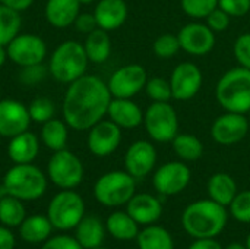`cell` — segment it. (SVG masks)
<instances>
[{
  "label": "cell",
  "instance_id": "7c38bea8",
  "mask_svg": "<svg viewBox=\"0 0 250 249\" xmlns=\"http://www.w3.org/2000/svg\"><path fill=\"white\" fill-rule=\"evenodd\" d=\"M249 119L243 113L224 112L211 125V138L223 147L242 142L249 134Z\"/></svg>",
  "mask_w": 250,
  "mask_h": 249
},
{
  "label": "cell",
  "instance_id": "ffe728a7",
  "mask_svg": "<svg viewBox=\"0 0 250 249\" xmlns=\"http://www.w3.org/2000/svg\"><path fill=\"white\" fill-rule=\"evenodd\" d=\"M144 110L133 98H111L107 116L120 129H135L144 123Z\"/></svg>",
  "mask_w": 250,
  "mask_h": 249
},
{
  "label": "cell",
  "instance_id": "f1b7e54d",
  "mask_svg": "<svg viewBox=\"0 0 250 249\" xmlns=\"http://www.w3.org/2000/svg\"><path fill=\"white\" fill-rule=\"evenodd\" d=\"M136 244L139 249H174V239L171 233L157 223L145 226L139 230Z\"/></svg>",
  "mask_w": 250,
  "mask_h": 249
},
{
  "label": "cell",
  "instance_id": "9a60e30c",
  "mask_svg": "<svg viewBox=\"0 0 250 249\" xmlns=\"http://www.w3.org/2000/svg\"><path fill=\"white\" fill-rule=\"evenodd\" d=\"M180 48L190 56H207L217 44L215 32L202 22H189L177 32Z\"/></svg>",
  "mask_w": 250,
  "mask_h": 249
},
{
  "label": "cell",
  "instance_id": "b9f144b4",
  "mask_svg": "<svg viewBox=\"0 0 250 249\" xmlns=\"http://www.w3.org/2000/svg\"><path fill=\"white\" fill-rule=\"evenodd\" d=\"M205 23L217 34V32H223L230 26V21L231 16H229L223 9L217 7L215 10H212L207 18H205Z\"/></svg>",
  "mask_w": 250,
  "mask_h": 249
},
{
  "label": "cell",
  "instance_id": "1f68e13d",
  "mask_svg": "<svg viewBox=\"0 0 250 249\" xmlns=\"http://www.w3.org/2000/svg\"><path fill=\"white\" fill-rule=\"evenodd\" d=\"M26 217L23 201L4 195L0 198V223L6 227H19Z\"/></svg>",
  "mask_w": 250,
  "mask_h": 249
},
{
  "label": "cell",
  "instance_id": "30bf717a",
  "mask_svg": "<svg viewBox=\"0 0 250 249\" xmlns=\"http://www.w3.org/2000/svg\"><path fill=\"white\" fill-rule=\"evenodd\" d=\"M190 181L192 172L182 160L164 163L152 175V186L163 197L179 195L189 186Z\"/></svg>",
  "mask_w": 250,
  "mask_h": 249
},
{
  "label": "cell",
  "instance_id": "603a6c76",
  "mask_svg": "<svg viewBox=\"0 0 250 249\" xmlns=\"http://www.w3.org/2000/svg\"><path fill=\"white\" fill-rule=\"evenodd\" d=\"M81 3L78 0H47L45 19L54 28H67L73 25L75 19L81 13Z\"/></svg>",
  "mask_w": 250,
  "mask_h": 249
},
{
  "label": "cell",
  "instance_id": "4dcf8cb0",
  "mask_svg": "<svg viewBox=\"0 0 250 249\" xmlns=\"http://www.w3.org/2000/svg\"><path fill=\"white\" fill-rule=\"evenodd\" d=\"M69 139V126L64 120L51 119L42 123L41 142L51 151H60L66 148Z\"/></svg>",
  "mask_w": 250,
  "mask_h": 249
},
{
  "label": "cell",
  "instance_id": "3957f363",
  "mask_svg": "<svg viewBox=\"0 0 250 249\" xmlns=\"http://www.w3.org/2000/svg\"><path fill=\"white\" fill-rule=\"evenodd\" d=\"M215 98L224 112L248 114L250 112V69L236 66L217 82Z\"/></svg>",
  "mask_w": 250,
  "mask_h": 249
},
{
  "label": "cell",
  "instance_id": "484cf974",
  "mask_svg": "<svg viewBox=\"0 0 250 249\" xmlns=\"http://www.w3.org/2000/svg\"><path fill=\"white\" fill-rule=\"evenodd\" d=\"M207 189H208V195L212 201H215L227 208L239 192L234 178L226 172L214 173L208 181Z\"/></svg>",
  "mask_w": 250,
  "mask_h": 249
},
{
  "label": "cell",
  "instance_id": "8d00e7d4",
  "mask_svg": "<svg viewBox=\"0 0 250 249\" xmlns=\"http://www.w3.org/2000/svg\"><path fill=\"white\" fill-rule=\"evenodd\" d=\"M182 10L192 19H205L218 7V0H180Z\"/></svg>",
  "mask_w": 250,
  "mask_h": 249
},
{
  "label": "cell",
  "instance_id": "2e32d148",
  "mask_svg": "<svg viewBox=\"0 0 250 249\" xmlns=\"http://www.w3.org/2000/svg\"><path fill=\"white\" fill-rule=\"evenodd\" d=\"M158 160L157 148L152 142L138 139L129 145L125 154V170L135 179H142L155 170Z\"/></svg>",
  "mask_w": 250,
  "mask_h": 249
},
{
  "label": "cell",
  "instance_id": "7dc6e473",
  "mask_svg": "<svg viewBox=\"0 0 250 249\" xmlns=\"http://www.w3.org/2000/svg\"><path fill=\"white\" fill-rule=\"evenodd\" d=\"M34 0H0V4H4L10 9H15L18 12H23L32 6Z\"/></svg>",
  "mask_w": 250,
  "mask_h": 249
},
{
  "label": "cell",
  "instance_id": "f6af8a7d",
  "mask_svg": "<svg viewBox=\"0 0 250 249\" xmlns=\"http://www.w3.org/2000/svg\"><path fill=\"white\" fill-rule=\"evenodd\" d=\"M188 249H223V247L217 241V238H205V239H195Z\"/></svg>",
  "mask_w": 250,
  "mask_h": 249
},
{
  "label": "cell",
  "instance_id": "f5cc1de1",
  "mask_svg": "<svg viewBox=\"0 0 250 249\" xmlns=\"http://www.w3.org/2000/svg\"><path fill=\"white\" fill-rule=\"evenodd\" d=\"M89 249H108V248H105V247L100 245V247H95V248H89Z\"/></svg>",
  "mask_w": 250,
  "mask_h": 249
},
{
  "label": "cell",
  "instance_id": "8992f818",
  "mask_svg": "<svg viewBox=\"0 0 250 249\" xmlns=\"http://www.w3.org/2000/svg\"><path fill=\"white\" fill-rule=\"evenodd\" d=\"M136 194V179L126 170H113L100 176L94 185V197L104 207H122Z\"/></svg>",
  "mask_w": 250,
  "mask_h": 249
},
{
  "label": "cell",
  "instance_id": "f35d334b",
  "mask_svg": "<svg viewBox=\"0 0 250 249\" xmlns=\"http://www.w3.org/2000/svg\"><path fill=\"white\" fill-rule=\"evenodd\" d=\"M233 54L237 65L250 69V32L240 34L233 44Z\"/></svg>",
  "mask_w": 250,
  "mask_h": 249
},
{
  "label": "cell",
  "instance_id": "c3c4849f",
  "mask_svg": "<svg viewBox=\"0 0 250 249\" xmlns=\"http://www.w3.org/2000/svg\"><path fill=\"white\" fill-rule=\"evenodd\" d=\"M7 59H9V56H7V48H6V45H1V44H0V68L6 63Z\"/></svg>",
  "mask_w": 250,
  "mask_h": 249
},
{
  "label": "cell",
  "instance_id": "d6986e66",
  "mask_svg": "<svg viewBox=\"0 0 250 249\" xmlns=\"http://www.w3.org/2000/svg\"><path fill=\"white\" fill-rule=\"evenodd\" d=\"M126 211L139 226L155 225L163 216V204L152 194H135L126 204Z\"/></svg>",
  "mask_w": 250,
  "mask_h": 249
},
{
  "label": "cell",
  "instance_id": "f907efd6",
  "mask_svg": "<svg viewBox=\"0 0 250 249\" xmlns=\"http://www.w3.org/2000/svg\"><path fill=\"white\" fill-rule=\"evenodd\" d=\"M78 1L81 3V6H82V4H85V6H88V4H92V3H94L95 0H78Z\"/></svg>",
  "mask_w": 250,
  "mask_h": 249
},
{
  "label": "cell",
  "instance_id": "8fae6325",
  "mask_svg": "<svg viewBox=\"0 0 250 249\" xmlns=\"http://www.w3.org/2000/svg\"><path fill=\"white\" fill-rule=\"evenodd\" d=\"M146 82V69L139 63H129L116 69L107 85L113 98H133L145 90Z\"/></svg>",
  "mask_w": 250,
  "mask_h": 249
},
{
  "label": "cell",
  "instance_id": "ab89813d",
  "mask_svg": "<svg viewBox=\"0 0 250 249\" xmlns=\"http://www.w3.org/2000/svg\"><path fill=\"white\" fill-rule=\"evenodd\" d=\"M47 73H48V68H45L42 63H37V65L21 68L18 78L25 85H37L45 78Z\"/></svg>",
  "mask_w": 250,
  "mask_h": 249
},
{
  "label": "cell",
  "instance_id": "4316f807",
  "mask_svg": "<svg viewBox=\"0 0 250 249\" xmlns=\"http://www.w3.org/2000/svg\"><path fill=\"white\" fill-rule=\"evenodd\" d=\"M107 232L117 241H133L139 233V225L127 211H114L105 220Z\"/></svg>",
  "mask_w": 250,
  "mask_h": 249
},
{
  "label": "cell",
  "instance_id": "7bdbcfd3",
  "mask_svg": "<svg viewBox=\"0 0 250 249\" xmlns=\"http://www.w3.org/2000/svg\"><path fill=\"white\" fill-rule=\"evenodd\" d=\"M41 249H83L81 247V244L76 241L75 236H69V235H57L53 238H48Z\"/></svg>",
  "mask_w": 250,
  "mask_h": 249
},
{
  "label": "cell",
  "instance_id": "e575fe53",
  "mask_svg": "<svg viewBox=\"0 0 250 249\" xmlns=\"http://www.w3.org/2000/svg\"><path fill=\"white\" fill-rule=\"evenodd\" d=\"M28 110H29L31 120L35 122V123H41V125L51 120V119H54V114H56V106L47 97L34 98L29 103Z\"/></svg>",
  "mask_w": 250,
  "mask_h": 249
},
{
  "label": "cell",
  "instance_id": "7a4b0ae2",
  "mask_svg": "<svg viewBox=\"0 0 250 249\" xmlns=\"http://www.w3.org/2000/svg\"><path fill=\"white\" fill-rule=\"evenodd\" d=\"M229 222L227 207L208 200L190 203L182 214V226L193 239L217 238L223 233Z\"/></svg>",
  "mask_w": 250,
  "mask_h": 249
},
{
  "label": "cell",
  "instance_id": "44dd1931",
  "mask_svg": "<svg viewBox=\"0 0 250 249\" xmlns=\"http://www.w3.org/2000/svg\"><path fill=\"white\" fill-rule=\"evenodd\" d=\"M127 13L129 9L125 0H100L94 9L98 28L108 32L119 29L126 22Z\"/></svg>",
  "mask_w": 250,
  "mask_h": 249
},
{
  "label": "cell",
  "instance_id": "52a82bcc",
  "mask_svg": "<svg viewBox=\"0 0 250 249\" xmlns=\"http://www.w3.org/2000/svg\"><path fill=\"white\" fill-rule=\"evenodd\" d=\"M47 217L54 229L62 232L72 230L85 217V201L73 189H62L51 198Z\"/></svg>",
  "mask_w": 250,
  "mask_h": 249
},
{
  "label": "cell",
  "instance_id": "f546056e",
  "mask_svg": "<svg viewBox=\"0 0 250 249\" xmlns=\"http://www.w3.org/2000/svg\"><path fill=\"white\" fill-rule=\"evenodd\" d=\"M171 147L174 154L179 157V160L185 163L198 161L204 156V144L202 141L192 134H177L176 138L171 141Z\"/></svg>",
  "mask_w": 250,
  "mask_h": 249
},
{
  "label": "cell",
  "instance_id": "ee69618b",
  "mask_svg": "<svg viewBox=\"0 0 250 249\" xmlns=\"http://www.w3.org/2000/svg\"><path fill=\"white\" fill-rule=\"evenodd\" d=\"M73 25H75V29L78 32H82V34H86V35L98 28L94 13H79L78 18L75 19Z\"/></svg>",
  "mask_w": 250,
  "mask_h": 249
},
{
  "label": "cell",
  "instance_id": "6da1fadb",
  "mask_svg": "<svg viewBox=\"0 0 250 249\" xmlns=\"http://www.w3.org/2000/svg\"><path fill=\"white\" fill-rule=\"evenodd\" d=\"M111 98L107 82L85 73L69 84L62 106L63 119L75 131H89L107 116Z\"/></svg>",
  "mask_w": 250,
  "mask_h": 249
},
{
  "label": "cell",
  "instance_id": "4fadbf2b",
  "mask_svg": "<svg viewBox=\"0 0 250 249\" xmlns=\"http://www.w3.org/2000/svg\"><path fill=\"white\" fill-rule=\"evenodd\" d=\"M6 48L9 59L21 68L42 63L47 56V44L37 34H18Z\"/></svg>",
  "mask_w": 250,
  "mask_h": 249
},
{
  "label": "cell",
  "instance_id": "d590c367",
  "mask_svg": "<svg viewBox=\"0 0 250 249\" xmlns=\"http://www.w3.org/2000/svg\"><path fill=\"white\" fill-rule=\"evenodd\" d=\"M145 92L152 101H157V103H166V101L173 100L170 81L163 76L148 78V82L145 85Z\"/></svg>",
  "mask_w": 250,
  "mask_h": 249
},
{
  "label": "cell",
  "instance_id": "5b68a950",
  "mask_svg": "<svg viewBox=\"0 0 250 249\" xmlns=\"http://www.w3.org/2000/svg\"><path fill=\"white\" fill-rule=\"evenodd\" d=\"M1 185L7 195L21 201H35L45 194L47 178L44 172L32 163L15 164L6 172Z\"/></svg>",
  "mask_w": 250,
  "mask_h": 249
},
{
  "label": "cell",
  "instance_id": "d6a6232c",
  "mask_svg": "<svg viewBox=\"0 0 250 249\" xmlns=\"http://www.w3.org/2000/svg\"><path fill=\"white\" fill-rule=\"evenodd\" d=\"M21 12L0 4V44L7 45L18 34H21Z\"/></svg>",
  "mask_w": 250,
  "mask_h": 249
},
{
  "label": "cell",
  "instance_id": "11a10c76",
  "mask_svg": "<svg viewBox=\"0 0 250 249\" xmlns=\"http://www.w3.org/2000/svg\"><path fill=\"white\" fill-rule=\"evenodd\" d=\"M249 21H250V19H249Z\"/></svg>",
  "mask_w": 250,
  "mask_h": 249
},
{
  "label": "cell",
  "instance_id": "d4e9b609",
  "mask_svg": "<svg viewBox=\"0 0 250 249\" xmlns=\"http://www.w3.org/2000/svg\"><path fill=\"white\" fill-rule=\"evenodd\" d=\"M105 225L97 216H85L75 227V238L83 249L103 245L105 238Z\"/></svg>",
  "mask_w": 250,
  "mask_h": 249
},
{
  "label": "cell",
  "instance_id": "5bb4252c",
  "mask_svg": "<svg viewBox=\"0 0 250 249\" xmlns=\"http://www.w3.org/2000/svg\"><path fill=\"white\" fill-rule=\"evenodd\" d=\"M170 87L173 100L189 101L198 95L204 84V75L201 68L193 62L179 63L170 76Z\"/></svg>",
  "mask_w": 250,
  "mask_h": 249
},
{
  "label": "cell",
  "instance_id": "277c9868",
  "mask_svg": "<svg viewBox=\"0 0 250 249\" xmlns=\"http://www.w3.org/2000/svg\"><path fill=\"white\" fill-rule=\"evenodd\" d=\"M88 63L89 59L83 44L67 40L53 51L48 62V73L62 84H72L86 73Z\"/></svg>",
  "mask_w": 250,
  "mask_h": 249
},
{
  "label": "cell",
  "instance_id": "83f0119b",
  "mask_svg": "<svg viewBox=\"0 0 250 249\" xmlns=\"http://www.w3.org/2000/svg\"><path fill=\"white\" fill-rule=\"evenodd\" d=\"M83 47L89 62L95 65L107 62L111 54V38L108 35V31H104L101 28L94 29L86 35Z\"/></svg>",
  "mask_w": 250,
  "mask_h": 249
},
{
  "label": "cell",
  "instance_id": "681fc988",
  "mask_svg": "<svg viewBox=\"0 0 250 249\" xmlns=\"http://www.w3.org/2000/svg\"><path fill=\"white\" fill-rule=\"evenodd\" d=\"M223 249H248V248H246V245H245V244H239V242H231V244H229L227 247H224Z\"/></svg>",
  "mask_w": 250,
  "mask_h": 249
},
{
  "label": "cell",
  "instance_id": "ba28073f",
  "mask_svg": "<svg viewBox=\"0 0 250 249\" xmlns=\"http://www.w3.org/2000/svg\"><path fill=\"white\" fill-rule=\"evenodd\" d=\"M142 125L145 126L148 136L158 144L171 142L180 129L179 114L170 101H152L144 113Z\"/></svg>",
  "mask_w": 250,
  "mask_h": 249
},
{
  "label": "cell",
  "instance_id": "e0dca14e",
  "mask_svg": "<svg viewBox=\"0 0 250 249\" xmlns=\"http://www.w3.org/2000/svg\"><path fill=\"white\" fill-rule=\"evenodd\" d=\"M122 142V129L108 120H100L88 132V150L95 157H108L111 156Z\"/></svg>",
  "mask_w": 250,
  "mask_h": 249
},
{
  "label": "cell",
  "instance_id": "816d5d0a",
  "mask_svg": "<svg viewBox=\"0 0 250 249\" xmlns=\"http://www.w3.org/2000/svg\"><path fill=\"white\" fill-rule=\"evenodd\" d=\"M245 245H246V248L250 249V233L246 236V241H245Z\"/></svg>",
  "mask_w": 250,
  "mask_h": 249
},
{
  "label": "cell",
  "instance_id": "74e56055",
  "mask_svg": "<svg viewBox=\"0 0 250 249\" xmlns=\"http://www.w3.org/2000/svg\"><path fill=\"white\" fill-rule=\"evenodd\" d=\"M230 216L243 225L250 223V191H239L229 205Z\"/></svg>",
  "mask_w": 250,
  "mask_h": 249
},
{
  "label": "cell",
  "instance_id": "7402d4cb",
  "mask_svg": "<svg viewBox=\"0 0 250 249\" xmlns=\"http://www.w3.org/2000/svg\"><path fill=\"white\" fill-rule=\"evenodd\" d=\"M38 153H40V141L37 135H34L29 131L12 136L7 145V156L15 164L32 163L37 158Z\"/></svg>",
  "mask_w": 250,
  "mask_h": 249
},
{
  "label": "cell",
  "instance_id": "836d02e7",
  "mask_svg": "<svg viewBox=\"0 0 250 249\" xmlns=\"http://www.w3.org/2000/svg\"><path fill=\"white\" fill-rule=\"evenodd\" d=\"M180 41L177 34L164 32L158 35L152 43V51L160 59H171L180 51Z\"/></svg>",
  "mask_w": 250,
  "mask_h": 249
},
{
  "label": "cell",
  "instance_id": "cb8c5ba5",
  "mask_svg": "<svg viewBox=\"0 0 250 249\" xmlns=\"http://www.w3.org/2000/svg\"><path fill=\"white\" fill-rule=\"evenodd\" d=\"M18 229H19V236L22 238L23 242L35 245V244H44L50 238L54 227L47 216L32 214V216H26Z\"/></svg>",
  "mask_w": 250,
  "mask_h": 249
},
{
  "label": "cell",
  "instance_id": "60d3db41",
  "mask_svg": "<svg viewBox=\"0 0 250 249\" xmlns=\"http://www.w3.org/2000/svg\"><path fill=\"white\" fill-rule=\"evenodd\" d=\"M218 7L231 18H243L250 13V0H218Z\"/></svg>",
  "mask_w": 250,
  "mask_h": 249
},
{
  "label": "cell",
  "instance_id": "bcb514c9",
  "mask_svg": "<svg viewBox=\"0 0 250 249\" xmlns=\"http://www.w3.org/2000/svg\"><path fill=\"white\" fill-rule=\"evenodd\" d=\"M15 248V235L12 233L10 227L0 226V249Z\"/></svg>",
  "mask_w": 250,
  "mask_h": 249
},
{
  "label": "cell",
  "instance_id": "ac0fdd59",
  "mask_svg": "<svg viewBox=\"0 0 250 249\" xmlns=\"http://www.w3.org/2000/svg\"><path fill=\"white\" fill-rule=\"evenodd\" d=\"M31 122L28 106L12 98L0 100V136H16L28 131Z\"/></svg>",
  "mask_w": 250,
  "mask_h": 249
},
{
  "label": "cell",
  "instance_id": "9c48e42d",
  "mask_svg": "<svg viewBox=\"0 0 250 249\" xmlns=\"http://www.w3.org/2000/svg\"><path fill=\"white\" fill-rule=\"evenodd\" d=\"M47 176L60 189H75L83 181V164L66 148L54 151L47 164Z\"/></svg>",
  "mask_w": 250,
  "mask_h": 249
},
{
  "label": "cell",
  "instance_id": "db71d44e",
  "mask_svg": "<svg viewBox=\"0 0 250 249\" xmlns=\"http://www.w3.org/2000/svg\"><path fill=\"white\" fill-rule=\"evenodd\" d=\"M248 114H249V116H248V119H249V125H250V112L248 113Z\"/></svg>",
  "mask_w": 250,
  "mask_h": 249
}]
</instances>
